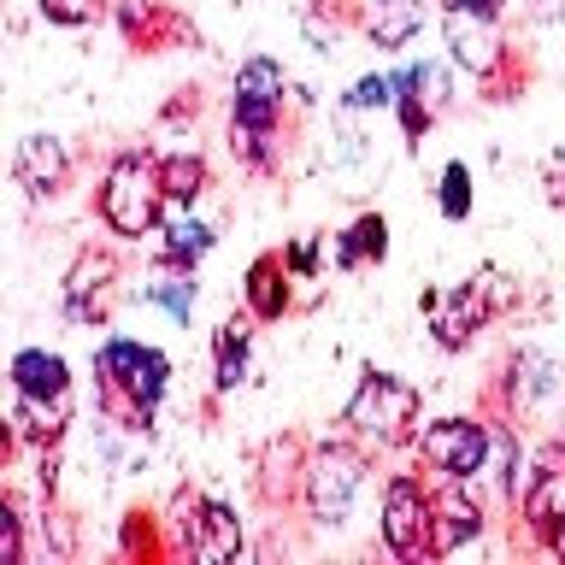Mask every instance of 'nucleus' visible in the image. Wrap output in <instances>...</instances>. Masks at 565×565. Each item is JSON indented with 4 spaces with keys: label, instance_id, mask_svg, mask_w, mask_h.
Segmentation results:
<instances>
[{
    "label": "nucleus",
    "instance_id": "21",
    "mask_svg": "<svg viewBox=\"0 0 565 565\" xmlns=\"http://www.w3.org/2000/svg\"><path fill=\"white\" fill-rule=\"evenodd\" d=\"M477 530H483V512H477V501L466 494V483H454L448 494H436V559L459 554L466 542H477Z\"/></svg>",
    "mask_w": 565,
    "mask_h": 565
},
{
    "label": "nucleus",
    "instance_id": "9",
    "mask_svg": "<svg viewBox=\"0 0 565 565\" xmlns=\"http://www.w3.org/2000/svg\"><path fill=\"white\" fill-rule=\"evenodd\" d=\"M377 530H383V547L395 559H436V494L413 471H395L383 483Z\"/></svg>",
    "mask_w": 565,
    "mask_h": 565
},
{
    "label": "nucleus",
    "instance_id": "3",
    "mask_svg": "<svg viewBox=\"0 0 565 565\" xmlns=\"http://www.w3.org/2000/svg\"><path fill=\"white\" fill-rule=\"evenodd\" d=\"M282 95H289V77H282L277 60L254 53L236 83H230V148H236L254 171L277 166V130H282Z\"/></svg>",
    "mask_w": 565,
    "mask_h": 565
},
{
    "label": "nucleus",
    "instance_id": "25",
    "mask_svg": "<svg viewBox=\"0 0 565 565\" xmlns=\"http://www.w3.org/2000/svg\"><path fill=\"white\" fill-rule=\"evenodd\" d=\"M436 206H441V218H448V224H466L471 218V166H466V159H448V166H441Z\"/></svg>",
    "mask_w": 565,
    "mask_h": 565
},
{
    "label": "nucleus",
    "instance_id": "30",
    "mask_svg": "<svg viewBox=\"0 0 565 565\" xmlns=\"http://www.w3.org/2000/svg\"><path fill=\"white\" fill-rule=\"evenodd\" d=\"M448 7H466V12H494V18H501L507 0H441V12H448Z\"/></svg>",
    "mask_w": 565,
    "mask_h": 565
},
{
    "label": "nucleus",
    "instance_id": "17",
    "mask_svg": "<svg viewBox=\"0 0 565 565\" xmlns=\"http://www.w3.org/2000/svg\"><path fill=\"white\" fill-rule=\"evenodd\" d=\"M547 395H559V365L536 348H519L507 360V406L512 413H536Z\"/></svg>",
    "mask_w": 565,
    "mask_h": 565
},
{
    "label": "nucleus",
    "instance_id": "1",
    "mask_svg": "<svg viewBox=\"0 0 565 565\" xmlns=\"http://www.w3.org/2000/svg\"><path fill=\"white\" fill-rule=\"evenodd\" d=\"M95 377H100V401H106V413H113V424L148 430L153 413L166 406L171 360L153 342H136V335H106L95 348Z\"/></svg>",
    "mask_w": 565,
    "mask_h": 565
},
{
    "label": "nucleus",
    "instance_id": "15",
    "mask_svg": "<svg viewBox=\"0 0 565 565\" xmlns=\"http://www.w3.org/2000/svg\"><path fill=\"white\" fill-rule=\"evenodd\" d=\"M12 177H18V189L24 194H60L65 189V177H71V153H65V141L60 136H47V130H35L18 141V153H12Z\"/></svg>",
    "mask_w": 565,
    "mask_h": 565
},
{
    "label": "nucleus",
    "instance_id": "26",
    "mask_svg": "<svg viewBox=\"0 0 565 565\" xmlns=\"http://www.w3.org/2000/svg\"><path fill=\"white\" fill-rule=\"evenodd\" d=\"M395 106V77H360L342 95V113H388Z\"/></svg>",
    "mask_w": 565,
    "mask_h": 565
},
{
    "label": "nucleus",
    "instance_id": "28",
    "mask_svg": "<svg viewBox=\"0 0 565 565\" xmlns=\"http://www.w3.org/2000/svg\"><path fill=\"white\" fill-rule=\"evenodd\" d=\"M0 565H24V519H18L12 494L0 501Z\"/></svg>",
    "mask_w": 565,
    "mask_h": 565
},
{
    "label": "nucleus",
    "instance_id": "14",
    "mask_svg": "<svg viewBox=\"0 0 565 565\" xmlns=\"http://www.w3.org/2000/svg\"><path fill=\"white\" fill-rule=\"evenodd\" d=\"M448 106V77L441 65H406L395 71V113L406 124V141H418L436 124V113Z\"/></svg>",
    "mask_w": 565,
    "mask_h": 565
},
{
    "label": "nucleus",
    "instance_id": "32",
    "mask_svg": "<svg viewBox=\"0 0 565 565\" xmlns=\"http://www.w3.org/2000/svg\"><path fill=\"white\" fill-rule=\"evenodd\" d=\"M559 559H565V542H559Z\"/></svg>",
    "mask_w": 565,
    "mask_h": 565
},
{
    "label": "nucleus",
    "instance_id": "5",
    "mask_svg": "<svg viewBox=\"0 0 565 565\" xmlns=\"http://www.w3.org/2000/svg\"><path fill=\"white\" fill-rule=\"evenodd\" d=\"M418 418H424L418 383H406L401 371H377V365H365L353 401L342 406L348 436L371 441V448H406V441H418V430H424Z\"/></svg>",
    "mask_w": 565,
    "mask_h": 565
},
{
    "label": "nucleus",
    "instance_id": "13",
    "mask_svg": "<svg viewBox=\"0 0 565 565\" xmlns=\"http://www.w3.org/2000/svg\"><path fill=\"white\" fill-rule=\"evenodd\" d=\"M113 277H118V259L100 254V247H83L77 265L65 271V295L60 307L71 324H106V307H113Z\"/></svg>",
    "mask_w": 565,
    "mask_h": 565
},
{
    "label": "nucleus",
    "instance_id": "12",
    "mask_svg": "<svg viewBox=\"0 0 565 565\" xmlns=\"http://www.w3.org/2000/svg\"><path fill=\"white\" fill-rule=\"evenodd\" d=\"M441 35H448V60L471 77H494L507 60L501 47V30H494V12H466V7H448L441 12Z\"/></svg>",
    "mask_w": 565,
    "mask_h": 565
},
{
    "label": "nucleus",
    "instance_id": "6",
    "mask_svg": "<svg viewBox=\"0 0 565 565\" xmlns=\"http://www.w3.org/2000/svg\"><path fill=\"white\" fill-rule=\"evenodd\" d=\"M501 307H507V277H501V271H477V277H466V282H448V289H424V295H418V312H424L430 342H436L441 353L471 348V335L483 330Z\"/></svg>",
    "mask_w": 565,
    "mask_h": 565
},
{
    "label": "nucleus",
    "instance_id": "31",
    "mask_svg": "<svg viewBox=\"0 0 565 565\" xmlns=\"http://www.w3.org/2000/svg\"><path fill=\"white\" fill-rule=\"evenodd\" d=\"M559 448H565V413H559Z\"/></svg>",
    "mask_w": 565,
    "mask_h": 565
},
{
    "label": "nucleus",
    "instance_id": "11",
    "mask_svg": "<svg viewBox=\"0 0 565 565\" xmlns=\"http://www.w3.org/2000/svg\"><path fill=\"white\" fill-rule=\"evenodd\" d=\"M189 519H177V547H183L189 559L201 565H224V559H242V519L230 512L224 501H212V494H183Z\"/></svg>",
    "mask_w": 565,
    "mask_h": 565
},
{
    "label": "nucleus",
    "instance_id": "18",
    "mask_svg": "<svg viewBox=\"0 0 565 565\" xmlns=\"http://www.w3.org/2000/svg\"><path fill=\"white\" fill-rule=\"evenodd\" d=\"M289 259L282 254H259L254 265H247V282H242V295H247V312L259 318V324H277L282 312H289Z\"/></svg>",
    "mask_w": 565,
    "mask_h": 565
},
{
    "label": "nucleus",
    "instance_id": "7",
    "mask_svg": "<svg viewBox=\"0 0 565 565\" xmlns=\"http://www.w3.org/2000/svg\"><path fill=\"white\" fill-rule=\"evenodd\" d=\"M365 477H371L365 454L353 448V441H318V448L307 454V477H300L312 524L342 530L353 519V507H360V494H365Z\"/></svg>",
    "mask_w": 565,
    "mask_h": 565
},
{
    "label": "nucleus",
    "instance_id": "29",
    "mask_svg": "<svg viewBox=\"0 0 565 565\" xmlns=\"http://www.w3.org/2000/svg\"><path fill=\"white\" fill-rule=\"evenodd\" d=\"M282 259H289V271L295 277H318V265H324V254H318V236H300L282 247Z\"/></svg>",
    "mask_w": 565,
    "mask_h": 565
},
{
    "label": "nucleus",
    "instance_id": "19",
    "mask_svg": "<svg viewBox=\"0 0 565 565\" xmlns=\"http://www.w3.org/2000/svg\"><path fill=\"white\" fill-rule=\"evenodd\" d=\"M330 259L335 271H365V265H383L388 259V218L383 212H360L342 236L330 242Z\"/></svg>",
    "mask_w": 565,
    "mask_h": 565
},
{
    "label": "nucleus",
    "instance_id": "16",
    "mask_svg": "<svg viewBox=\"0 0 565 565\" xmlns=\"http://www.w3.org/2000/svg\"><path fill=\"white\" fill-rule=\"evenodd\" d=\"M247 377H254V312L224 318V324L212 330V388H218V395H236Z\"/></svg>",
    "mask_w": 565,
    "mask_h": 565
},
{
    "label": "nucleus",
    "instance_id": "10",
    "mask_svg": "<svg viewBox=\"0 0 565 565\" xmlns=\"http://www.w3.org/2000/svg\"><path fill=\"white\" fill-rule=\"evenodd\" d=\"M519 519L524 530L536 536V547L559 559V542H565V448H542L536 459L524 466V489H519Z\"/></svg>",
    "mask_w": 565,
    "mask_h": 565
},
{
    "label": "nucleus",
    "instance_id": "2",
    "mask_svg": "<svg viewBox=\"0 0 565 565\" xmlns=\"http://www.w3.org/2000/svg\"><path fill=\"white\" fill-rule=\"evenodd\" d=\"M71 424V365L47 348L12 353V441L53 448Z\"/></svg>",
    "mask_w": 565,
    "mask_h": 565
},
{
    "label": "nucleus",
    "instance_id": "4",
    "mask_svg": "<svg viewBox=\"0 0 565 565\" xmlns=\"http://www.w3.org/2000/svg\"><path fill=\"white\" fill-rule=\"evenodd\" d=\"M166 206H171V194H166V171H159L153 153L124 148L113 166H106V177H100V224L113 230V236H124V242L153 236V230L166 224Z\"/></svg>",
    "mask_w": 565,
    "mask_h": 565
},
{
    "label": "nucleus",
    "instance_id": "27",
    "mask_svg": "<svg viewBox=\"0 0 565 565\" xmlns=\"http://www.w3.org/2000/svg\"><path fill=\"white\" fill-rule=\"evenodd\" d=\"M35 7H42L47 24H65V30H83L100 18V0H35Z\"/></svg>",
    "mask_w": 565,
    "mask_h": 565
},
{
    "label": "nucleus",
    "instance_id": "20",
    "mask_svg": "<svg viewBox=\"0 0 565 565\" xmlns=\"http://www.w3.org/2000/svg\"><path fill=\"white\" fill-rule=\"evenodd\" d=\"M212 224L206 218H194V206H177L166 212V224H159V259L166 265H183V271H194L206 254H212Z\"/></svg>",
    "mask_w": 565,
    "mask_h": 565
},
{
    "label": "nucleus",
    "instance_id": "22",
    "mask_svg": "<svg viewBox=\"0 0 565 565\" xmlns=\"http://www.w3.org/2000/svg\"><path fill=\"white\" fill-rule=\"evenodd\" d=\"M365 30H371V42H377L383 53H401L424 30V0H371Z\"/></svg>",
    "mask_w": 565,
    "mask_h": 565
},
{
    "label": "nucleus",
    "instance_id": "8",
    "mask_svg": "<svg viewBox=\"0 0 565 565\" xmlns=\"http://www.w3.org/2000/svg\"><path fill=\"white\" fill-rule=\"evenodd\" d=\"M494 454H501V448H494V430L483 418H471V413L430 418L418 430V459L436 477H448V483H477V477L489 471Z\"/></svg>",
    "mask_w": 565,
    "mask_h": 565
},
{
    "label": "nucleus",
    "instance_id": "24",
    "mask_svg": "<svg viewBox=\"0 0 565 565\" xmlns=\"http://www.w3.org/2000/svg\"><path fill=\"white\" fill-rule=\"evenodd\" d=\"M159 171H166V194H171V206H194L201 194L212 189V166L194 148H183V153H166L159 159Z\"/></svg>",
    "mask_w": 565,
    "mask_h": 565
},
{
    "label": "nucleus",
    "instance_id": "23",
    "mask_svg": "<svg viewBox=\"0 0 565 565\" xmlns=\"http://www.w3.org/2000/svg\"><path fill=\"white\" fill-rule=\"evenodd\" d=\"M141 300H148V307H159V312L171 318V324H189L201 289H194V271H183V265H166V277L141 282Z\"/></svg>",
    "mask_w": 565,
    "mask_h": 565
}]
</instances>
